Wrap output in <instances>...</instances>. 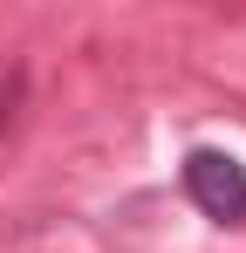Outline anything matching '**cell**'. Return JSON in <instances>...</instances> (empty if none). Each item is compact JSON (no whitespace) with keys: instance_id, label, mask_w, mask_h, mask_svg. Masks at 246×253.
I'll use <instances>...</instances> for the list:
<instances>
[{"instance_id":"6da1fadb","label":"cell","mask_w":246,"mask_h":253,"mask_svg":"<svg viewBox=\"0 0 246 253\" xmlns=\"http://www.w3.org/2000/svg\"><path fill=\"white\" fill-rule=\"evenodd\" d=\"M185 199H192L212 226H246V165L233 151L199 144V151L185 158Z\"/></svg>"}]
</instances>
